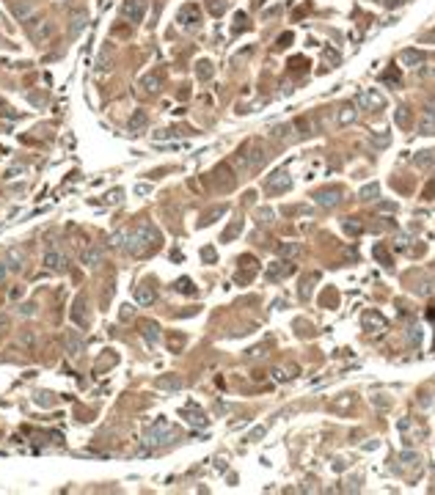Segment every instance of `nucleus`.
<instances>
[{
	"mask_svg": "<svg viewBox=\"0 0 435 495\" xmlns=\"http://www.w3.org/2000/svg\"><path fill=\"white\" fill-rule=\"evenodd\" d=\"M127 242H124V251L127 253H132V256H141V253H146V251H152L154 245L160 242V234L152 229V226H141L138 231H132V234H127L124 237Z\"/></svg>",
	"mask_w": 435,
	"mask_h": 495,
	"instance_id": "1",
	"label": "nucleus"
},
{
	"mask_svg": "<svg viewBox=\"0 0 435 495\" xmlns=\"http://www.w3.org/2000/svg\"><path fill=\"white\" fill-rule=\"evenodd\" d=\"M171 437H176V429H171V424H168L166 418H160V421H154L152 427L146 429L144 446H163V443H168Z\"/></svg>",
	"mask_w": 435,
	"mask_h": 495,
	"instance_id": "2",
	"label": "nucleus"
},
{
	"mask_svg": "<svg viewBox=\"0 0 435 495\" xmlns=\"http://www.w3.org/2000/svg\"><path fill=\"white\" fill-rule=\"evenodd\" d=\"M63 350H66V355L72 360H80V355H83V350H85L83 336L77 333L75 328H69L66 333H63Z\"/></svg>",
	"mask_w": 435,
	"mask_h": 495,
	"instance_id": "3",
	"label": "nucleus"
},
{
	"mask_svg": "<svg viewBox=\"0 0 435 495\" xmlns=\"http://www.w3.org/2000/svg\"><path fill=\"white\" fill-rule=\"evenodd\" d=\"M146 6H149L146 0H127L122 11H124V17H127L130 22H144V17H146Z\"/></svg>",
	"mask_w": 435,
	"mask_h": 495,
	"instance_id": "4",
	"label": "nucleus"
},
{
	"mask_svg": "<svg viewBox=\"0 0 435 495\" xmlns=\"http://www.w3.org/2000/svg\"><path fill=\"white\" fill-rule=\"evenodd\" d=\"M41 264H44L50 273H63V270H66V256L58 253V251H47L44 259H41Z\"/></svg>",
	"mask_w": 435,
	"mask_h": 495,
	"instance_id": "5",
	"label": "nucleus"
},
{
	"mask_svg": "<svg viewBox=\"0 0 435 495\" xmlns=\"http://www.w3.org/2000/svg\"><path fill=\"white\" fill-rule=\"evenodd\" d=\"M314 198H317V204H320V206H328V209H333V206L342 201V187H328V190H320Z\"/></svg>",
	"mask_w": 435,
	"mask_h": 495,
	"instance_id": "6",
	"label": "nucleus"
},
{
	"mask_svg": "<svg viewBox=\"0 0 435 495\" xmlns=\"http://www.w3.org/2000/svg\"><path fill=\"white\" fill-rule=\"evenodd\" d=\"M355 105H361V107H383L386 102H383V97L380 94H374V91H361L358 97H355Z\"/></svg>",
	"mask_w": 435,
	"mask_h": 495,
	"instance_id": "7",
	"label": "nucleus"
},
{
	"mask_svg": "<svg viewBox=\"0 0 435 495\" xmlns=\"http://www.w3.org/2000/svg\"><path fill=\"white\" fill-rule=\"evenodd\" d=\"M292 270L295 267L292 264H287V261H275V264H270L268 267V281H278V278H287V275H292Z\"/></svg>",
	"mask_w": 435,
	"mask_h": 495,
	"instance_id": "8",
	"label": "nucleus"
},
{
	"mask_svg": "<svg viewBox=\"0 0 435 495\" xmlns=\"http://www.w3.org/2000/svg\"><path fill=\"white\" fill-rule=\"evenodd\" d=\"M80 261H83L85 267H100V261H102V248H97V245L85 248V251L80 253Z\"/></svg>",
	"mask_w": 435,
	"mask_h": 495,
	"instance_id": "9",
	"label": "nucleus"
},
{
	"mask_svg": "<svg viewBox=\"0 0 435 495\" xmlns=\"http://www.w3.org/2000/svg\"><path fill=\"white\" fill-rule=\"evenodd\" d=\"M290 179H287V174L284 171H278V174H273L270 176V182H268V190L270 193H281V190H290Z\"/></svg>",
	"mask_w": 435,
	"mask_h": 495,
	"instance_id": "10",
	"label": "nucleus"
},
{
	"mask_svg": "<svg viewBox=\"0 0 435 495\" xmlns=\"http://www.w3.org/2000/svg\"><path fill=\"white\" fill-rule=\"evenodd\" d=\"M146 121H149V119H146V110H135V113L130 116V121H127V130H130V135H138V132L146 127Z\"/></svg>",
	"mask_w": 435,
	"mask_h": 495,
	"instance_id": "11",
	"label": "nucleus"
},
{
	"mask_svg": "<svg viewBox=\"0 0 435 495\" xmlns=\"http://www.w3.org/2000/svg\"><path fill=\"white\" fill-rule=\"evenodd\" d=\"M179 22H182V28H193V25H199V8H196V6H185L182 11H179Z\"/></svg>",
	"mask_w": 435,
	"mask_h": 495,
	"instance_id": "12",
	"label": "nucleus"
},
{
	"mask_svg": "<svg viewBox=\"0 0 435 495\" xmlns=\"http://www.w3.org/2000/svg\"><path fill=\"white\" fill-rule=\"evenodd\" d=\"M355 119H358V110H355L352 105L339 107V119H336V121H339V127H347V124H352Z\"/></svg>",
	"mask_w": 435,
	"mask_h": 495,
	"instance_id": "13",
	"label": "nucleus"
},
{
	"mask_svg": "<svg viewBox=\"0 0 435 495\" xmlns=\"http://www.w3.org/2000/svg\"><path fill=\"white\" fill-rule=\"evenodd\" d=\"M278 253H281L284 259H292V256H300V253H303V245L300 242H281L278 245Z\"/></svg>",
	"mask_w": 435,
	"mask_h": 495,
	"instance_id": "14",
	"label": "nucleus"
},
{
	"mask_svg": "<svg viewBox=\"0 0 435 495\" xmlns=\"http://www.w3.org/2000/svg\"><path fill=\"white\" fill-rule=\"evenodd\" d=\"M135 300L141 305H152L154 300H157V295H154V289H149V286H138V289H135Z\"/></svg>",
	"mask_w": 435,
	"mask_h": 495,
	"instance_id": "15",
	"label": "nucleus"
},
{
	"mask_svg": "<svg viewBox=\"0 0 435 495\" xmlns=\"http://www.w3.org/2000/svg\"><path fill=\"white\" fill-rule=\"evenodd\" d=\"M154 388H171V391H179V388H182V380H179V377H157V380H154Z\"/></svg>",
	"mask_w": 435,
	"mask_h": 495,
	"instance_id": "16",
	"label": "nucleus"
},
{
	"mask_svg": "<svg viewBox=\"0 0 435 495\" xmlns=\"http://www.w3.org/2000/svg\"><path fill=\"white\" fill-rule=\"evenodd\" d=\"M6 264H8V270H22V253L17 251V248H8Z\"/></svg>",
	"mask_w": 435,
	"mask_h": 495,
	"instance_id": "17",
	"label": "nucleus"
},
{
	"mask_svg": "<svg viewBox=\"0 0 435 495\" xmlns=\"http://www.w3.org/2000/svg\"><path fill=\"white\" fill-rule=\"evenodd\" d=\"M144 338H146V344H157V341H160V328H157L154 322L144 325Z\"/></svg>",
	"mask_w": 435,
	"mask_h": 495,
	"instance_id": "18",
	"label": "nucleus"
},
{
	"mask_svg": "<svg viewBox=\"0 0 435 495\" xmlns=\"http://www.w3.org/2000/svg\"><path fill=\"white\" fill-rule=\"evenodd\" d=\"M240 231H243V220H234V223L229 226V229L223 231V237H221V239H223V242H231V239H234V237L240 234Z\"/></svg>",
	"mask_w": 435,
	"mask_h": 495,
	"instance_id": "19",
	"label": "nucleus"
},
{
	"mask_svg": "<svg viewBox=\"0 0 435 495\" xmlns=\"http://www.w3.org/2000/svg\"><path fill=\"white\" fill-rule=\"evenodd\" d=\"M377 193H380V187H377V184H367V187H361V201H374V198H377Z\"/></svg>",
	"mask_w": 435,
	"mask_h": 495,
	"instance_id": "20",
	"label": "nucleus"
},
{
	"mask_svg": "<svg viewBox=\"0 0 435 495\" xmlns=\"http://www.w3.org/2000/svg\"><path fill=\"white\" fill-rule=\"evenodd\" d=\"M433 162H435V154L433 152H419V154H416V165H419V168H430Z\"/></svg>",
	"mask_w": 435,
	"mask_h": 495,
	"instance_id": "21",
	"label": "nucleus"
},
{
	"mask_svg": "<svg viewBox=\"0 0 435 495\" xmlns=\"http://www.w3.org/2000/svg\"><path fill=\"white\" fill-rule=\"evenodd\" d=\"M372 253H374V259L380 261L383 267H391V259H389V253H386V248H383V245H374Z\"/></svg>",
	"mask_w": 435,
	"mask_h": 495,
	"instance_id": "22",
	"label": "nucleus"
},
{
	"mask_svg": "<svg viewBox=\"0 0 435 495\" xmlns=\"http://www.w3.org/2000/svg\"><path fill=\"white\" fill-rule=\"evenodd\" d=\"M402 61H405V63H413V66H416V63L424 61V55L416 53V50H405V53H402Z\"/></svg>",
	"mask_w": 435,
	"mask_h": 495,
	"instance_id": "23",
	"label": "nucleus"
},
{
	"mask_svg": "<svg viewBox=\"0 0 435 495\" xmlns=\"http://www.w3.org/2000/svg\"><path fill=\"white\" fill-rule=\"evenodd\" d=\"M344 231H347V234H352V237H358L361 231H364V226H361V223L355 220V218H352V220L344 223Z\"/></svg>",
	"mask_w": 435,
	"mask_h": 495,
	"instance_id": "24",
	"label": "nucleus"
},
{
	"mask_svg": "<svg viewBox=\"0 0 435 495\" xmlns=\"http://www.w3.org/2000/svg\"><path fill=\"white\" fill-rule=\"evenodd\" d=\"M176 292H182V295H193V283H190V278H179L176 281Z\"/></svg>",
	"mask_w": 435,
	"mask_h": 495,
	"instance_id": "25",
	"label": "nucleus"
},
{
	"mask_svg": "<svg viewBox=\"0 0 435 495\" xmlns=\"http://www.w3.org/2000/svg\"><path fill=\"white\" fill-rule=\"evenodd\" d=\"M157 85H160V75L144 77V88H146V91H157Z\"/></svg>",
	"mask_w": 435,
	"mask_h": 495,
	"instance_id": "26",
	"label": "nucleus"
},
{
	"mask_svg": "<svg viewBox=\"0 0 435 495\" xmlns=\"http://www.w3.org/2000/svg\"><path fill=\"white\" fill-rule=\"evenodd\" d=\"M199 77L201 80H209V77H212V63L209 61H199Z\"/></svg>",
	"mask_w": 435,
	"mask_h": 495,
	"instance_id": "27",
	"label": "nucleus"
},
{
	"mask_svg": "<svg viewBox=\"0 0 435 495\" xmlns=\"http://www.w3.org/2000/svg\"><path fill=\"white\" fill-rule=\"evenodd\" d=\"M256 218H259V223L270 226V223H273V209H268V206H265V209H259V212H256Z\"/></svg>",
	"mask_w": 435,
	"mask_h": 495,
	"instance_id": "28",
	"label": "nucleus"
},
{
	"mask_svg": "<svg viewBox=\"0 0 435 495\" xmlns=\"http://www.w3.org/2000/svg\"><path fill=\"white\" fill-rule=\"evenodd\" d=\"M419 132H421V135H435V121H433V119L421 121L419 124Z\"/></svg>",
	"mask_w": 435,
	"mask_h": 495,
	"instance_id": "29",
	"label": "nucleus"
},
{
	"mask_svg": "<svg viewBox=\"0 0 435 495\" xmlns=\"http://www.w3.org/2000/svg\"><path fill=\"white\" fill-rule=\"evenodd\" d=\"M122 196H124V190H119V187H116V190H110L105 196V201L107 204H119V201H122Z\"/></svg>",
	"mask_w": 435,
	"mask_h": 495,
	"instance_id": "30",
	"label": "nucleus"
},
{
	"mask_svg": "<svg viewBox=\"0 0 435 495\" xmlns=\"http://www.w3.org/2000/svg\"><path fill=\"white\" fill-rule=\"evenodd\" d=\"M265 432H268V427H256V429H253V432H251V435H248V437H245V440H248V443H253V440H259V437H262V435H265Z\"/></svg>",
	"mask_w": 435,
	"mask_h": 495,
	"instance_id": "31",
	"label": "nucleus"
},
{
	"mask_svg": "<svg viewBox=\"0 0 435 495\" xmlns=\"http://www.w3.org/2000/svg\"><path fill=\"white\" fill-rule=\"evenodd\" d=\"M317 278V275H311L309 281H303V286H300V297H311V281Z\"/></svg>",
	"mask_w": 435,
	"mask_h": 495,
	"instance_id": "32",
	"label": "nucleus"
},
{
	"mask_svg": "<svg viewBox=\"0 0 435 495\" xmlns=\"http://www.w3.org/2000/svg\"><path fill=\"white\" fill-rule=\"evenodd\" d=\"M397 124L399 127H408V107H399L397 110Z\"/></svg>",
	"mask_w": 435,
	"mask_h": 495,
	"instance_id": "33",
	"label": "nucleus"
},
{
	"mask_svg": "<svg viewBox=\"0 0 435 495\" xmlns=\"http://www.w3.org/2000/svg\"><path fill=\"white\" fill-rule=\"evenodd\" d=\"M408 341L419 344V341H421V330H419V328H408Z\"/></svg>",
	"mask_w": 435,
	"mask_h": 495,
	"instance_id": "34",
	"label": "nucleus"
},
{
	"mask_svg": "<svg viewBox=\"0 0 435 495\" xmlns=\"http://www.w3.org/2000/svg\"><path fill=\"white\" fill-rule=\"evenodd\" d=\"M223 212H226V206H221L218 212H209V215H207V218H204V220H201V226H209V223H212L215 218H218V215H223Z\"/></svg>",
	"mask_w": 435,
	"mask_h": 495,
	"instance_id": "35",
	"label": "nucleus"
},
{
	"mask_svg": "<svg viewBox=\"0 0 435 495\" xmlns=\"http://www.w3.org/2000/svg\"><path fill=\"white\" fill-rule=\"evenodd\" d=\"M20 314H22V317H33V314H36V305H33V303L20 305Z\"/></svg>",
	"mask_w": 435,
	"mask_h": 495,
	"instance_id": "36",
	"label": "nucleus"
},
{
	"mask_svg": "<svg viewBox=\"0 0 435 495\" xmlns=\"http://www.w3.org/2000/svg\"><path fill=\"white\" fill-rule=\"evenodd\" d=\"M290 130H292L290 124H284V127H275V130H273V138H287V135H290Z\"/></svg>",
	"mask_w": 435,
	"mask_h": 495,
	"instance_id": "37",
	"label": "nucleus"
},
{
	"mask_svg": "<svg viewBox=\"0 0 435 495\" xmlns=\"http://www.w3.org/2000/svg\"><path fill=\"white\" fill-rule=\"evenodd\" d=\"M372 143L374 146H386L389 143V135H372Z\"/></svg>",
	"mask_w": 435,
	"mask_h": 495,
	"instance_id": "38",
	"label": "nucleus"
},
{
	"mask_svg": "<svg viewBox=\"0 0 435 495\" xmlns=\"http://www.w3.org/2000/svg\"><path fill=\"white\" fill-rule=\"evenodd\" d=\"M135 193H138V196H149V193H152V184H138Z\"/></svg>",
	"mask_w": 435,
	"mask_h": 495,
	"instance_id": "39",
	"label": "nucleus"
},
{
	"mask_svg": "<svg viewBox=\"0 0 435 495\" xmlns=\"http://www.w3.org/2000/svg\"><path fill=\"white\" fill-rule=\"evenodd\" d=\"M80 28H83V14H75V25H72V31H80Z\"/></svg>",
	"mask_w": 435,
	"mask_h": 495,
	"instance_id": "40",
	"label": "nucleus"
},
{
	"mask_svg": "<svg viewBox=\"0 0 435 495\" xmlns=\"http://www.w3.org/2000/svg\"><path fill=\"white\" fill-rule=\"evenodd\" d=\"M122 239H124V231H116V234L110 237V245H122Z\"/></svg>",
	"mask_w": 435,
	"mask_h": 495,
	"instance_id": "41",
	"label": "nucleus"
},
{
	"mask_svg": "<svg viewBox=\"0 0 435 495\" xmlns=\"http://www.w3.org/2000/svg\"><path fill=\"white\" fill-rule=\"evenodd\" d=\"M77 308H83V297H77ZM75 319L83 322V311H75Z\"/></svg>",
	"mask_w": 435,
	"mask_h": 495,
	"instance_id": "42",
	"label": "nucleus"
},
{
	"mask_svg": "<svg viewBox=\"0 0 435 495\" xmlns=\"http://www.w3.org/2000/svg\"><path fill=\"white\" fill-rule=\"evenodd\" d=\"M135 314V308H130V305H124L122 308V319H127V317H132Z\"/></svg>",
	"mask_w": 435,
	"mask_h": 495,
	"instance_id": "43",
	"label": "nucleus"
},
{
	"mask_svg": "<svg viewBox=\"0 0 435 495\" xmlns=\"http://www.w3.org/2000/svg\"><path fill=\"white\" fill-rule=\"evenodd\" d=\"M377 209H380V212H394L397 206H394V204H380V206H377Z\"/></svg>",
	"mask_w": 435,
	"mask_h": 495,
	"instance_id": "44",
	"label": "nucleus"
},
{
	"mask_svg": "<svg viewBox=\"0 0 435 495\" xmlns=\"http://www.w3.org/2000/svg\"><path fill=\"white\" fill-rule=\"evenodd\" d=\"M8 322H11V319H8V317H6V314H0V328H3V330H6V328H8Z\"/></svg>",
	"mask_w": 435,
	"mask_h": 495,
	"instance_id": "45",
	"label": "nucleus"
},
{
	"mask_svg": "<svg viewBox=\"0 0 435 495\" xmlns=\"http://www.w3.org/2000/svg\"><path fill=\"white\" fill-rule=\"evenodd\" d=\"M201 256H204V259L209 261V259H212V256H215V251H212V248H204V253H201Z\"/></svg>",
	"mask_w": 435,
	"mask_h": 495,
	"instance_id": "46",
	"label": "nucleus"
},
{
	"mask_svg": "<svg viewBox=\"0 0 435 495\" xmlns=\"http://www.w3.org/2000/svg\"><path fill=\"white\" fill-rule=\"evenodd\" d=\"M402 459H405V462H413V459H416V454H413V451H405Z\"/></svg>",
	"mask_w": 435,
	"mask_h": 495,
	"instance_id": "47",
	"label": "nucleus"
},
{
	"mask_svg": "<svg viewBox=\"0 0 435 495\" xmlns=\"http://www.w3.org/2000/svg\"><path fill=\"white\" fill-rule=\"evenodd\" d=\"M402 3H408V0H386V6H391V8H394V6H402Z\"/></svg>",
	"mask_w": 435,
	"mask_h": 495,
	"instance_id": "48",
	"label": "nucleus"
},
{
	"mask_svg": "<svg viewBox=\"0 0 435 495\" xmlns=\"http://www.w3.org/2000/svg\"><path fill=\"white\" fill-rule=\"evenodd\" d=\"M223 8H226V6H223V3H212V11H215V14H221Z\"/></svg>",
	"mask_w": 435,
	"mask_h": 495,
	"instance_id": "49",
	"label": "nucleus"
},
{
	"mask_svg": "<svg viewBox=\"0 0 435 495\" xmlns=\"http://www.w3.org/2000/svg\"><path fill=\"white\" fill-rule=\"evenodd\" d=\"M17 297H22V286H20V289H11V300H17Z\"/></svg>",
	"mask_w": 435,
	"mask_h": 495,
	"instance_id": "50",
	"label": "nucleus"
},
{
	"mask_svg": "<svg viewBox=\"0 0 435 495\" xmlns=\"http://www.w3.org/2000/svg\"><path fill=\"white\" fill-rule=\"evenodd\" d=\"M6 261H0V278H6V273H8V267H3Z\"/></svg>",
	"mask_w": 435,
	"mask_h": 495,
	"instance_id": "51",
	"label": "nucleus"
}]
</instances>
